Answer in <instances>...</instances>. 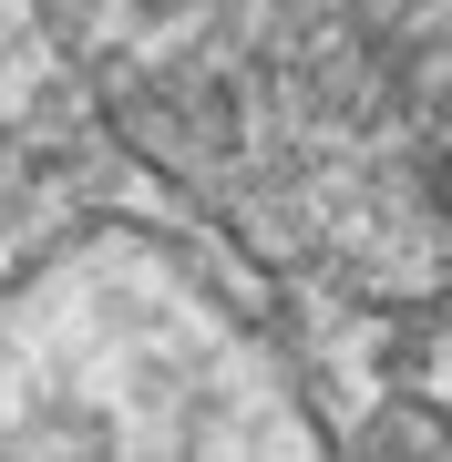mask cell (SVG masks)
I'll use <instances>...</instances> for the list:
<instances>
[{
	"label": "cell",
	"mask_w": 452,
	"mask_h": 462,
	"mask_svg": "<svg viewBox=\"0 0 452 462\" xmlns=\"http://www.w3.org/2000/svg\"><path fill=\"white\" fill-rule=\"evenodd\" d=\"M165 144L247 196L452 206V0H114Z\"/></svg>",
	"instance_id": "1"
}]
</instances>
